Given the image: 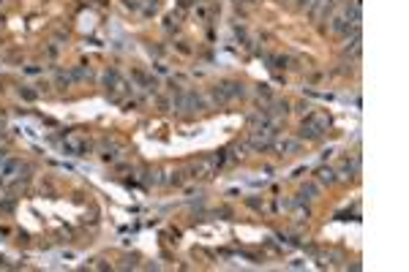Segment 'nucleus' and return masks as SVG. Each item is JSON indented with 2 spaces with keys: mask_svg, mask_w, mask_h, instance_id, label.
<instances>
[{
  "mask_svg": "<svg viewBox=\"0 0 409 272\" xmlns=\"http://www.w3.org/2000/svg\"><path fill=\"white\" fill-rule=\"evenodd\" d=\"M327 128H330L327 112H308L303 125H300V139H319Z\"/></svg>",
  "mask_w": 409,
  "mask_h": 272,
  "instance_id": "f257e3e1",
  "label": "nucleus"
},
{
  "mask_svg": "<svg viewBox=\"0 0 409 272\" xmlns=\"http://www.w3.org/2000/svg\"><path fill=\"white\" fill-rule=\"evenodd\" d=\"M243 93H246L243 85H237V82H224V85H218V87L213 90V98L218 103H227V101H232V98H240Z\"/></svg>",
  "mask_w": 409,
  "mask_h": 272,
  "instance_id": "f03ea898",
  "label": "nucleus"
},
{
  "mask_svg": "<svg viewBox=\"0 0 409 272\" xmlns=\"http://www.w3.org/2000/svg\"><path fill=\"white\" fill-rule=\"evenodd\" d=\"M175 109H178V112H194V109H202V98L196 93H178V98H175Z\"/></svg>",
  "mask_w": 409,
  "mask_h": 272,
  "instance_id": "7ed1b4c3",
  "label": "nucleus"
},
{
  "mask_svg": "<svg viewBox=\"0 0 409 272\" xmlns=\"http://www.w3.org/2000/svg\"><path fill=\"white\" fill-rule=\"evenodd\" d=\"M66 150H69L71 155H85L88 153V142L79 134H69L66 136Z\"/></svg>",
  "mask_w": 409,
  "mask_h": 272,
  "instance_id": "20e7f679",
  "label": "nucleus"
},
{
  "mask_svg": "<svg viewBox=\"0 0 409 272\" xmlns=\"http://www.w3.org/2000/svg\"><path fill=\"white\" fill-rule=\"evenodd\" d=\"M273 144H276L278 155H292V153H298L300 150V139H273Z\"/></svg>",
  "mask_w": 409,
  "mask_h": 272,
  "instance_id": "39448f33",
  "label": "nucleus"
},
{
  "mask_svg": "<svg viewBox=\"0 0 409 272\" xmlns=\"http://www.w3.org/2000/svg\"><path fill=\"white\" fill-rule=\"evenodd\" d=\"M357 169H360V161H357V158L344 161V163H341V177H344V180H352V177L357 174Z\"/></svg>",
  "mask_w": 409,
  "mask_h": 272,
  "instance_id": "423d86ee",
  "label": "nucleus"
},
{
  "mask_svg": "<svg viewBox=\"0 0 409 272\" xmlns=\"http://www.w3.org/2000/svg\"><path fill=\"white\" fill-rule=\"evenodd\" d=\"M317 193H319V188H317L314 183H308V185H303V188H300L298 202H311V199H317Z\"/></svg>",
  "mask_w": 409,
  "mask_h": 272,
  "instance_id": "0eeeda50",
  "label": "nucleus"
},
{
  "mask_svg": "<svg viewBox=\"0 0 409 272\" xmlns=\"http://www.w3.org/2000/svg\"><path fill=\"white\" fill-rule=\"evenodd\" d=\"M317 174H319V183H327V185L336 183V171L333 169H319Z\"/></svg>",
  "mask_w": 409,
  "mask_h": 272,
  "instance_id": "6e6552de",
  "label": "nucleus"
},
{
  "mask_svg": "<svg viewBox=\"0 0 409 272\" xmlns=\"http://www.w3.org/2000/svg\"><path fill=\"white\" fill-rule=\"evenodd\" d=\"M344 52H352V54H360V33H355V38H352V44H347V49Z\"/></svg>",
  "mask_w": 409,
  "mask_h": 272,
  "instance_id": "1a4fd4ad",
  "label": "nucleus"
},
{
  "mask_svg": "<svg viewBox=\"0 0 409 272\" xmlns=\"http://www.w3.org/2000/svg\"><path fill=\"white\" fill-rule=\"evenodd\" d=\"M0 22H3V19H0Z\"/></svg>",
  "mask_w": 409,
  "mask_h": 272,
  "instance_id": "9d476101",
  "label": "nucleus"
}]
</instances>
